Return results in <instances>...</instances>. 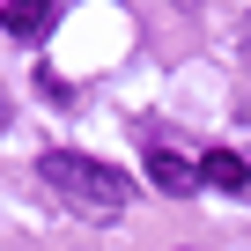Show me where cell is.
I'll list each match as a JSON object with an SVG mask.
<instances>
[{"mask_svg": "<svg viewBox=\"0 0 251 251\" xmlns=\"http://www.w3.org/2000/svg\"><path fill=\"white\" fill-rule=\"evenodd\" d=\"M52 0H8V8H0V30H8L15 45H37V37H52Z\"/></svg>", "mask_w": 251, "mask_h": 251, "instance_id": "obj_2", "label": "cell"}, {"mask_svg": "<svg viewBox=\"0 0 251 251\" xmlns=\"http://www.w3.org/2000/svg\"><path fill=\"white\" fill-rule=\"evenodd\" d=\"M37 170H45V185H59L67 200H89V207H126V200H133V170L96 163V155H74V148L37 155Z\"/></svg>", "mask_w": 251, "mask_h": 251, "instance_id": "obj_1", "label": "cell"}, {"mask_svg": "<svg viewBox=\"0 0 251 251\" xmlns=\"http://www.w3.org/2000/svg\"><path fill=\"white\" fill-rule=\"evenodd\" d=\"M141 163H148V185L170 192V200H185V192L200 185V163H185V155H170V148H148Z\"/></svg>", "mask_w": 251, "mask_h": 251, "instance_id": "obj_3", "label": "cell"}, {"mask_svg": "<svg viewBox=\"0 0 251 251\" xmlns=\"http://www.w3.org/2000/svg\"><path fill=\"white\" fill-rule=\"evenodd\" d=\"M37 89H45V96H52V103H74V89H67V81H59V74H52V67H37Z\"/></svg>", "mask_w": 251, "mask_h": 251, "instance_id": "obj_5", "label": "cell"}, {"mask_svg": "<svg viewBox=\"0 0 251 251\" xmlns=\"http://www.w3.org/2000/svg\"><path fill=\"white\" fill-rule=\"evenodd\" d=\"M200 185H214V192H244V185H251V163H244L236 148H207V155H200Z\"/></svg>", "mask_w": 251, "mask_h": 251, "instance_id": "obj_4", "label": "cell"}, {"mask_svg": "<svg viewBox=\"0 0 251 251\" xmlns=\"http://www.w3.org/2000/svg\"><path fill=\"white\" fill-rule=\"evenodd\" d=\"M0 126H8V103H0Z\"/></svg>", "mask_w": 251, "mask_h": 251, "instance_id": "obj_6", "label": "cell"}]
</instances>
